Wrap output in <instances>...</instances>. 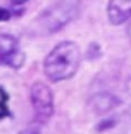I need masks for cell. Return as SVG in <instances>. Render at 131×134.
I'll return each mask as SVG.
<instances>
[{"label":"cell","instance_id":"cell-9","mask_svg":"<svg viewBox=\"0 0 131 134\" xmlns=\"http://www.w3.org/2000/svg\"><path fill=\"white\" fill-rule=\"evenodd\" d=\"M10 18H11V13L7 8L0 7V21H8Z\"/></svg>","mask_w":131,"mask_h":134},{"label":"cell","instance_id":"cell-7","mask_svg":"<svg viewBox=\"0 0 131 134\" xmlns=\"http://www.w3.org/2000/svg\"><path fill=\"white\" fill-rule=\"evenodd\" d=\"M0 62H2L3 64L11 67V69H20V67H22L24 62H25V54H24V52H21V50H15V52H13L11 54H8V56H6L4 59H2Z\"/></svg>","mask_w":131,"mask_h":134},{"label":"cell","instance_id":"cell-8","mask_svg":"<svg viewBox=\"0 0 131 134\" xmlns=\"http://www.w3.org/2000/svg\"><path fill=\"white\" fill-rule=\"evenodd\" d=\"M7 99H8V94L4 91L3 87H0V120L3 117L11 116L10 109L7 108Z\"/></svg>","mask_w":131,"mask_h":134},{"label":"cell","instance_id":"cell-4","mask_svg":"<svg viewBox=\"0 0 131 134\" xmlns=\"http://www.w3.org/2000/svg\"><path fill=\"white\" fill-rule=\"evenodd\" d=\"M107 18L113 25L127 23L131 18V0H110L107 4Z\"/></svg>","mask_w":131,"mask_h":134},{"label":"cell","instance_id":"cell-6","mask_svg":"<svg viewBox=\"0 0 131 134\" xmlns=\"http://www.w3.org/2000/svg\"><path fill=\"white\" fill-rule=\"evenodd\" d=\"M18 50V41L10 34H0V60Z\"/></svg>","mask_w":131,"mask_h":134},{"label":"cell","instance_id":"cell-2","mask_svg":"<svg viewBox=\"0 0 131 134\" xmlns=\"http://www.w3.org/2000/svg\"><path fill=\"white\" fill-rule=\"evenodd\" d=\"M77 13H78V4L75 2H71V0L59 2L42 11L38 15L35 23L41 32L52 34L67 25L77 15Z\"/></svg>","mask_w":131,"mask_h":134},{"label":"cell","instance_id":"cell-5","mask_svg":"<svg viewBox=\"0 0 131 134\" xmlns=\"http://www.w3.org/2000/svg\"><path fill=\"white\" fill-rule=\"evenodd\" d=\"M117 105H119V99L109 94H99L95 95L94 98H91V106L98 113H105L109 109L117 106Z\"/></svg>","mask_w":131,"mask_h":134},{"label":"cell","instance_id":"cell-10","mask_svg":"<svg viewBox=\"0 0 131 134\" xmlns=\"http://www.w3.org/2000/svg\"><path fill=\"white\" fill-rule=\"evenodd\" d=\"M127 34H128V36L131 38V23H130V25L127 27Z\"/></svg>","mask_w":131,"mask_h":134},{"label":"cell","instance_id":"cell-1","mask_svg":"<svg viewBox=\"0 0 131 134\" xmlns=\"http://www.w3.org/2000/svg\"><path fill=\"white\" fill-rule=\"evenodd\" d=\"M81 63L79 46L73 41H63L48 53L43 62V71L50 81L59 82L71 78Z\"/></svg>","mask_w":131,"mask_h":134},{"label":"cell","instance_id":"cell-3","mask_svg":"<svg viewBox=\"0 0 131 134\" xmlns=\"http://www.w3.org/2000/svg\"><path fill=\"white\" fill-rule=\"evenodd\" d=\"M31 103L35 109V116L41 123H46L54 112L53 95L50 88L43 82H35L31 87Z\"/></svg>","mask_w":131,"mask_h":134}]
</instances>
